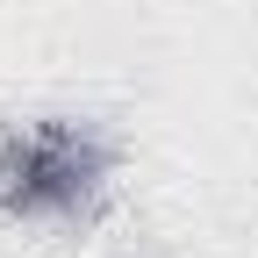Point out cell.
<instances>
[{"label": "cell", "instance_id": "cell-1", "mask_svg": "<svg viewBox=\"0 0 258 258\" xmlns=\"http://www.w3.org/2000/svg\"><path fill=\"white\" fill-rule=\"evenodd\" d=\"M115 137L93 115H29L0 129V222H93L115 186Z\"/></svg>", "mask_w": 258, "mask_h": 258}]
</instances>
